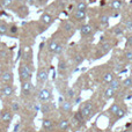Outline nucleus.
<instances>
[{"label":"nucleus","instance_id":"nucleus-10","mask_svg":"<svg viewBox=\"0 0 132 132\" xmlns=\"http://www.w3.org/2000/svg\"><path fill=\"white\" fill-rule=\"evenodd\" d=\"M57 129V122H55V119L50 118V117H44L42 119V130L50 132Z\"/></svg>","mask_w":132,"mask_h":132},{"label":"nucleus","instance_id":"nucleus-41","mask_svg":"<svg viewBox=\"0 0 132 132\" xmlns=\"http://www.w3.org/2000/svg\"><path fill=\"white\" fill-rule=\"evenodd\" d=\"M37 1H38L39 6H45V5L49 2V0H37Z\"/></svg>","mask_w":132,"mask_h":132},{"label":"nucleus","instance_id":"nucleus-14","mask_svg":"<svg viewBox=\"0 0 132 132\" xmlns=\"http://www.w3.org/2000/svg\"><path fill=\"white\" fill-rule=\"evenodd\" d=\"M59 109L62 111V114L66 116L67 114L72 112V109H73V102L72 101H68V100H64L63 102L59 103Z\"/></svg>","mask_w":132,"mask_h":132},{"label":"nucleus","instance_id":"nucleus-25","mask_svg":"<svg viewBox=\"0 0 132 132\" xmlns=\"http://www.w3.org/2000/svg\"><path fill=\"white\" fill-rule=\"evenodd\" d=\"M114 79H115V73L112 72V71L104 72L103 73V75H102V81L104 82V84H107V85H109Z\"/></svg>","mask_w":132,"mask_h":132},{"label":"nucleus","instance_id":"nucleus-12","mask_svg":"<svg viewBox=\"0 0 132 132\" xmlns=\"http://www.w3.org/2000/svg\"><path fill=\"white\" fill-rule=\"evenodd\" d=\"M0 81L2 84H13L14 82V74L9 68H5L0 72Z\"/></svg>","mask_w":132,"mask_h":132},{"label":"nucleus","instance_id":"nucleus-8","mask_svg":"<svg viewBox=\"0 0 132 132\" xmlns=\"http://www.w3.org/2000/svg\"><path fill=\"white\" fill-rule=\"evenodd\" d=\"M60 29H62V31L64 32L65 35H67V36L71 37L75 32V26L71 20H64L62 22Z\"/></svg>","mask_w":132,"mask_h":132},{"label":"nucleus","instance_id":"nucleus-15","mask_svg":"<svg viewBox=\"0 0 132 132\" xmlns=\"http://www.w3.org/2000/svg\"><path fill=\"white\" fill-rule=\"evenodd\" d=\"M71 126V119L67 116H63L58 119L57 122V129L59 131H66Z\"/></svg>","mask_w":132,"mask_h":132},{"label":"nucleus","instance_id":"nucleus-28","mask_svg":"<svg viewBox=\"0 0 132 132\" xmlns=\"http://www.w3.org/2000/svg\"><path fill=\"white\" fill-rule=\"evenodd\" d=\"M122 7H123V1H122V0H112V1L110 2V8H111V11L119 12Z\"/></svg>","mask_w":132,"mask_h":132},{"label":"nucleus","instance_id":"nucleus-37","mask_svg":"<svg viewBox=\"0 0 132 132\" xmlns=\"http://www.w3.org/2000/svg\"><path fill=\"white\" fill-rule=\"evenodd\" d=\"M87 8H88V5L85 1H79L77 4V7H75L77 11H82V12H87Z\"/></svg>","mask_w":132,"mask_h":132},{"label":"nucleus","instance_id":"nucleus-29","mask_svg":"<svg viewBox=\"0 0 132 132\" xmlns=\"http://www.w3.org/2000/svg\"><path fill=\"white\" fill-rule=\"evenodd\" d=\"M121 107H122V103L121 102H117V101H116V102H114L109 107V109H108V112H109V114L112 116V115L116 114V112L118 111L119 109H121Z\"/></svg>","mask_w":132,"mask_h":132},{"label":"nucleus","instance_id":"nucleus-23","mask_svg":"<svg viewBox=\"0 0 132 132\" xmlns=\"http://www.w3.org/2000/svg\"><path fill=\"white\" fill-rule=\"evenodd\" d=\"M124 116H126V108H124L123 105L121 107V109L118 110V111L116 112V114L112 115V123L116 121H119V119H122Z\"/></svg>","mask_w":132,"mask_h":132},{"label":"nucleus","instance_id":"nucleus-5","mask_svg":"<svg viewBox=\"0 0 132 132\" xmlns=\"http://www.w3.org/2000/svg\"><path fill=\"white\" fill-rule=\"evenodd\" d=\"M13 116H14V114L11 111V109L8 107H5L0 111V122L2 124L9 125L12 123V121H13Z\"/></svg>","mask_w":132,"mask_h":132},{"label":"nucleus","instance_id":"nucleus-34","mask_svg":"<svg viewBox=\"0 0 132 132\" xmlns=\"http://www.w3.org/2000/svg\"><path fill=\"white\" fill-rule=\"evenodd\" d=\"M124 31H125V29H124V27H122L121 24L112 27V32H114L116 36H121V35H123Z\"/></svg>","mask_w":132,"mask_h":132},{"label":"nucleus","instance_id":"nucleus-20","mask_svg":"<svg viewBox=\"0 0 132 132\" xmlns=\"http://www.w3.org/2000/svg\"><path fill=\"white\" fill-rule=\"evenodd\" d=\"M73 20L77 21V22H84L87 18V12H82V11H77L75 9L74 13L72 15Z\"/></svg>","mask_w":132,"mask_h":132},{"label":"nucleus","instance_id":"nucleus-31","mask_svg":"<svg viewBox=\"0 0 132 132\" xmlns=\"http://www.w3.org/2000/svg\"><path fill=\"white\" fill-rule=\"evenodd\" d=\"M8 34V23L1 21L0 22V36H7Z\"/></svg>","mask_w":132,"mask_h":132},{"label":"nucleus","instance_id":"nucleus-36","mask_svg":"<svg viewBox=\"0 0 132 132\" xmlns=\"http://www.w3.org/2000/svg\"><path fill=\"white\" fill-rule=\"evenodd\" d=\"M0 5H1V7H4V8L9 9L13 7L14 0H0Z\"/></svg>","mask_w":132,"mask_h":132},{"label":"nucleus","instance_id":"nucleus-4","mask_svg":"<svg viewBox=\"0 0 132 132\" xmlns=\"http://www.w3.org/2000/svg\"><path fill=\"white\" fill-rule=\"evenodd\" d=\"M49 79V72L48 70H46L45 67H43V66H41V67L38 68V71H37V74H36V82L38 86L43 87L44 85L46 84V81H48Z\"/></svg>","mask_w":132,"mask_h":132},{"label":"nucleus","instance_id":"nucleus-32","mask_svg":"<svg viewBox=\"0 0 132 132\" xmlns=\"http://www.w3.org/2000/svg\"><path fill=\"white\" fill-rule=\"evenodd\" d=\"M77 96V94H75L74 89L73 88H67L66 89V93H65V100H68V101H72L73 98Z\"/></svg>","mask_w":132,"mask_h":132},{"label":"nucleus","instance_id":"nucleus-44","mask_svg":"<svg viewBox=\"0 0 132 132\" xmlns=\"http://www.w3.org/2000/svg\"><path fill=\"white\" fill-rule=\"evenodd\" d=\"M58 132H66V131H58Z\"/></svg>","mask_w":132,"mask_h":132},{"label":"nucleus","instance_id":"nucleus-26","mask_svg":"<svg viewBox=\"0 0 132 132\" xmlns=\"http://www.w3.org/2000/svg\"><path fill=\"white\" fill-rule=\"evenodd\" d=\"M109 21H110V16L105 13L100 14L98 16V23H100L102 27H108L109 26Z\"/></svg>","mask_w":132,"mask_h":132},{"label":"nucleus","instance_id":"nucleus-38","mask_svg":"<svg viewBox=\"0 0 132 132\" xmlns=\"http://www.w3.org/2000/svg\"><path fill=\"white\" fill-rule=\"evenodd\" d=\"M123 24H124V29L125 30H128V31H132V19L124 20Z\"/></svg>","mask_w":132,"mask_h":132},{"label":"nucleus","instance_id":"nucleus-43","mask_svg":"<svg viewBox=\"0 0 132 132\" xmlns=\"http://www.w3.org/2000/svg\"><path fill=\"white\" fill-rule=\"evenodd\" d=\"M37 132H46V131H44V130H41V131H37Z\"/></svg>","mask_w":132,"mask_h":132},{"label":"nucleus","instance_id":"nucleus-2","mask_svg":"<svg viewBox=\"0 0 132 132\" xmlns=\"http://www.w3.org/2000/svg\"><path fill=\"white\" fill-rule=\"evenodd\" d=\"M79 110H80V112L84 115V117L86 118V121H87V119H89L94 114H95V112H94L95 108H94L93 101H90V100H89V101H85V102L80 105Z\"/></svg>","mask_w":132,"mask_h":132},{"label":"nucleus","instance_id":"nucleus-27","mask_svg":"<svg viewBox=\"0 0 132 132\" xmlns=\"http://www.w3.org/2000/svg\"><path fill=\"white\" fill-rule=\"evenodd\" d=\"M73 119H74V121L77 122L79 125H82V124L86 122V118H85L84 115L80 112V110H77V111L73 114Z\"/></svg>","mask_w":132,"mask_h":132},{"label":"nucleus","instance_id":"nucleus-9","mask_svg":"<svg viewBox=\"0 0 132 132\" xmlns=\"http://www.w3.org/2000/svg\"><path fill=\"white\" fill-rule=\"evenodd\" d=\"M53 22H55V16L51 15L50 13H43L39 18V23L43 26L44 30H46L50 26H52Z\"/></svg>","mask_w":132,"mask_h":132},{"label":"nucleus","instance_id":"nucleus-3","mask_svg":"<svg viewBox=\"0 0 132 132\" xmlns=\"http://www.w3.org/2000/svg\"><path fill=\"white\" fill-rule=\"evenodd\" d=\"M52 89L50 87H41L37 93V100L41 103L49 102L50 100H52Z\"/></svg>","mask_w":132,"mask_h":132},{"label":"nucleus","instance_id":"nucleus-39","mask_svg":"<svg viewBox=\"0 0 132 132\" xmlns=\"http://www.w3.org/2000/svg\"><path fill=\"white\" fill-rule=\"evenodd\" d=\"M125 38H126L125 39V46L129 49H132V34L126 35Z\"/></svg>","mask_w":132,"mask_h":132},{"label":"nucleus","instance_id":"nucleus-33","mask_svg":"<svg viewBox=\"0 0 132 132\" xmlns=\"http://www.w3.org/2000/svg\"><path fill=\"white\" fill-rule=\"evenodd\" d=\"M122 88L124 89H131L132 88V78L128 77L122 81Z\"/></svg>","mask_w":132,"mask_h":132},{"label":"nucleus","instance_id":"nucleus-30","mask_svg":"<svg viewBox=\"0 0 132 132\" xmlns=\"http://www.w3.org/2000/svg\"><path fill=\"white\" fill-rule=\"evenodd\" d=\"M8 108L11 109V111L13 112V114H18V112L21 110V105H20V103H19L18 101H12V102L9 103Z\"/></svg>","mask_w":132,"mask_h":132},{"label":"nucleus","instance_id":"nucleus-17","mask_svg":"<svg viewBox=\"0 0 132 132\" xmlns=\"http://www.w3.org/2000/svg\"><path fill=\"white\" fill-rule=\"evenodd\" d=\"M60 46V43L57 41V39L52 38L48 42V45H46V49H48V52L51 53V55H56L58 48Z\"/></svg>","mask_w":132,"mask_h":132},{"label":"nucleus","instance_id":"nucleus-35","mask_svg":"<svg viewBox=\"0 0 132 132\" xmlns=\"http://www.w3.org/2000/svg\"><path fill=\"white\" fill-rule=\"evenodd\" d=\"M123 57H124V59H125L126 62L132 63V49L126 48L125 50H124V52H123Z\"/></svg>","mask_w":132,"mask_h":132},{"label":"nucleus","instance_id":"nucleus-21","mask_svg":"<svg viewBox=\"0 0 132 132\" xmlns=\"http://www.w3.org/2000/svg\"><path fill=\"white\" fill-rule=\"evenodd\" d=\"M103 97H104L105 101L112 100V98L116 97V92H115L112 88H110L109 86L105 87V88L103 89Z\"/></svg>","mask_w":132,"mask_h":132},{"label":"nucleus","instance_id":"nucleus-22","mask_svg":"<svg viewBox=\"0 0 132 132\" xmlns=\"http://www.w3.org/2000/svg\"><path fill=\"white\" fill-rule=\"evenodd\" d=\"M7 36H9V37L19 36V27L15 23H9L8 24V34H7Z\"/></svg>","mask_w":132,"mask_h":132},{"label":"nucleus","instance_id":"nucleus-11","mask_svg":"<svg viewBox=\"0 0 132 132\" xmlns=\"http://www.w3.org/2000/svg\"><path fill=\"white\" fill-rule=\"evenodd\" d=\"M79 31L82 37H92L95 32V29L90 23H82L79 27Z\"/></svg>","mask_w":132,"mask_h":132},{"label":"nucleus","instance_id":"nucleus-19","mask_svg":"<svg viewBox=\"0 0 132 132\" xmlns=\"http://www.w3.org/2000/svg\"><path fill=\"white\" fill-rule=\"evenodd\" d=\"M68 70V63L67 60L65 59V58L60 57L59 59H58V72H59L60 75H64L66 72H67Z\"/></svg>","mask_w":132,"mask_h":132},{"label":"nucleus","instance_id":"nucleus-42","mask_svg":"<svg viewBox=\"0 0 132 132\" xmlns=\"http://www.w3.org/2000/svg\"><path fill=\"white\" fill-rule=\"evenodd\" d=\"M16 2H18L19 5H21V4H26V0H15Z\"/></svg>","mask_w":132,"mask_h":132},{"label":"nucleus","instance_id":"nucleus-7","mask_svg":"<svg viewBox=\"0 0 132 132\" xmlns=\"http://www.w3.org/2000/svg\"><path fill=\"white\" fill-rule=\"evenodd\" d=\"M0 94L5 98H9L15 94V86L13 84H2L0 86Z\"/></svg>","mask_w":132,"mask_h":132},{"label":"nucleus","instance_id":"nucleus-6","mask_svg":"<svg viewBox=\"0 0 132 132\" xmlns=\"http://www.w3.org/2000/svg\"><path fill=\"white\" fill-rule=\"evenodd\" d=\"M32 90H34V85L32 81H24L21 82V97L22 98H27L31 95Z\"/></svg>","mask_w":132,"mask_h":132},{"label":"nucleus","instance_id":"nucleus-24","mask_svg":"<svg viewBox=\"0 0 132 132\" xmlns=\"http://www.w3.org/2000/svg\"><path fill=\"white\" fill-rule=\"evenodd\" d=\"M109 87L114 89L116 93H118V92L122 89V81H121V79H118V78H115V79L109 84Z\"/></svg>","mask_w":132,"mask_h":132},{"label":"nucleus","instance_id":"nucleus-16","mask_svg":"<svg viewBox=\"0 0 132 132\" xmlns=\"http://www.w3.org/2000/svg\"><path fill=\"white\" fill-rule=\"evenodd\" d=\"M98 50H100V55H98L97 58H101L102 56L107 55V53L111 50V44H110V42L104 41V39H101V43H100V48H98Z\"/></svg>","mask_w":132,"mask_h":132},{"label":"nucleus","instance_id":"nucleus-18","mask_svg":"<svg viewBox=\"0 0 132 132\" xmlns=\"http://www.w3.org/2000/svg\"><path fill=\"white\" fill-rule=\"evenodd\" d=\"M53 110H55V107L52 105V103H50V101L49 102H43L41 103V107H39V111L42 112L43 115H49L51 114V112H53Z\"/></svg>","mask_w":132,"mask_h":132},{"label":"nucleus","instance_id":"nucleus-13","mask_svg":"<svg viewBox=\"0 0 132 132\" xmlns=\"http://www.w3.org/2000/svg\"><path fill=\"white\" fill-rule=\"evenodd\" d=\"M14 12L20 19H26L29 15V6L26 4H21L14 9Z\"/></svg>","mask_w":132,"mask_h":132},{"label":"nucleus","instance_id":"nucleus-40","mask_svg":"<svg viewBox=\"0 0 132 132\" xmlns=\"http://www.w3.org/2000/svg\"><path fill=\"white\" fill-rule=\"evenodd\" d=\"M26 4L28 6H35L37 4V0H26Z\"/></svg>","mask_w":132,"mask_h":132},{"label":"nucleus","instance_id":"nucleus-1","mask_svg":"<svg viewBox=\"0 0 132 132\" xmlns=\"http://www.w3.org/2000/svg\"><path fill=\"white\" fill-rule=\"evenodd\" d=\"M18 73H19V80H20V82L30 81L32 78V71L30 70L23 62H21L20 65H19Z\"/></svg>","mask_w":132,"mask_h":132}]
</instances>
